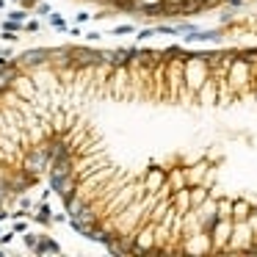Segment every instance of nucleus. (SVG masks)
<instances>
[{"label": "nucleus", "instance_id": "nucleus-1", "mask_svg": "<svg viewBox=\"0 0 257 257\" xmlns=\"http://www.w3.org/2000/svg\"><path fill=\"white\" fill-rule=\"evenodd\" d=\"M42 180L116 252L257 255V47L20 58L0 72V196Z\"/></svg>", "mask_w": 257, "mask_h": 257}, {"label": "nucleus", "instance_id": "nucleus-2", "mask_svg": "<svg viewBox=\"0 0 257 257\" xmlns=\"http://www.w3.org/2000/svg\"><path fill=\"white\" fill-rule=\"evenodd\" d=\"M94 3L136 17H196L216 8L241 6L246 0H94Z\"/></svg>", "mask_w": 257, "mask_h": 257}]
</instances>
